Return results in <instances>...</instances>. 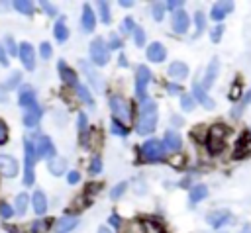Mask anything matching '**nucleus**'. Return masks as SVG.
Masks as SVG:
<instances>
[{
	"label": "nucleus",
	"instance_id": "nucleus-21",
	"mask_svg": "<svg viewBox=\"0 0 251 233\" xmlns=\"http://www.w3.org/2000/svg\"><path fill=\"white\" fill-rule=\"evenodd\" d=\"M218 65H220V61L214 57V59L210 61V67H208L206 74H204V82H202L204 90H206V88H210V86L214 84V80H216V74H218Z\"/></svg>",
	"mask_w": 251,
	"mask_h": 233
},
{
	"label": "nucleus",
	"instance_id": "nucleus-46",
	"mask_svg": "<svg viewBox=\"0 0 251 233\" xmlns=\"http://www.w3.org/2000/svg\"><path fill=\"white\" fill-rule=\"evenodd\" d=\"M4 45H6V49H8V53H10V55H16V53H18V47H16V43H14V39H12V37H6Z\"/></svg>",
	"mask_w": 251,
	"mask_h": 233
},
{
	"label": "nucleus",
	"instance_id": "nucleus-10",
	"mask_svg": "<svg viewBox=\"0 0 251 233\" xmlns=\"http://www.w3.org/2000/svg\"><path fill=\"white\" fill-rule=\"evenodd\" d=\"M229 217H231V213L227 210H216V211H210L206 219H208V223L212 227H222V225H226L229 221Z\"/></svg>",
	"mask_w": 251,
	"mask_h": 233
},
{
	"label": "nucleus",
	"instance_id": "nucleus-25",
	"mask_svg": "<svg viewBox=\"0 0 251 233\" xmlns=\"http://www.w3.org/2000/svg\"><path fill=\"white\" fill-rule=\"evenodd\" d=\"M20 106H24V108L35 106V92H33L29 86H25V88L20 92Z\"/></svg>",
	"mask_w": 251,
	"mask_h": 233
},
{
	"label": "nucleus",
	"instance_id": "nucleus-24",
	"mask_svg": "<svg viewBox=\"0 0 251 233\" xmlns=\"http://www.w3.org/2000/svg\"><path fill=\"white\" fill-rule=\"evenodd\" d=\"M31 202H33V210H35V213H37V215L45 213V210H47V200H45V194H43L41 190L33 192Z\"/></svg>",
	"mask_w": 251,
	"mask_h": 233
},
{
	"label": "nucleus",
	"instance_id": "nucleus-11",
	"mask_svg": "<svg viewBox=\"0 0 251 233\" xmlns=\"http://www.w3.org/2000/svg\"><path fill=\"white\" fill-rule=\"evenodd\" d=\"M0 172L8 178L16 176L18 174V163L8 155H0Z\"/></svg>",
	"mask_w": 251,
	"mask_h": 233
},
{
	"label": "nucleus",
	"instance_id": "nucleus-19",
	"mask_svg": "<svg viewBox=\"0 0 251 233\" xmlns=\"http://www.w3.org/2000/svg\"><path fill=\"white\" fill-rule=\"evenodd\" d=\"M39 117H41V108L35 104L31 108H25V114H24V123L27 127H35L39 123Z\"/></svg>",
	"mask_w": 251,
	"mask_h": 233
},
{
	"label": "nucleus",
	"instance_id": "nucleus-49",
	"mask_svg": "<svg viewBox=\"0 0 251 233\" xmlns=\"http://www.w3.org/2000/svg\"><path fill=\"white\" fill-rule=\"evenodd\" d=\"M6 139H8V127L4 121H0V145L6 143Z\"/></svg>",
	"mask_w": 251,
	"mask_h": 233
},
{
	"label": "nucleus",
	"instance_id": "nucleus-30",
	"mask_svg": "<svg viewBox=\"0 0 251 233\" xmlns=\"http://www.w3.org/2000/svg\"><path fill=\"white\" fill-rule=\"evenodd\" d=\"M25 208H27V196H25V192L24 194H18L16 196V213L18 215H24L25 213Z\"/></svg>",
	"mask_w": 251,
	"mask_h": 233
},
{
	"label": "nucleus",
	"instance_id": "nucleus-6",
	"mask_svg": "<svg viewBox=\"0 0 251 233\" xmlns=\"http://www.w3.org/2000/svg\"><path fill=\"white\" fill-rule=\"evenodd\" d=\"M90 59L94 61V65L102 67L110 61V47L104 43L102 37H96L92 43H90Z\"/></svg>",
	"mask_w": 251,
	"mask_h": 233
},
{
	"label": "nucleus",
	"instance_id": "nucleus-34",
	"mask_svg": "<svg viewBox=\"0 0 251 233\" xmlns=\"http://www.w3.org/2000/svg\"><path fill=\"white\" fill-rule=\"evenodd\" d=\"M110 127H112V133H116V135H127V127H126V125H122L116 117H112Z\"/></svg>",
	"mask_w": 251,
	"mask_h": 233
},
{
	"label": "nucleus",
	"instance_id": "nucleus-1",
	"mask_svg": "<svg viewBox=\"0 0 251 233\" xmlns=\"http://www.w3.org/2000/svg\"><path fill=\"white\" fill-rule=\"evenodd\" d=\"M157 125V104L153 100L141 104L139 117H137V133L139 135H149Z\"/></svg>",
	"mask_w": 251,
	"mask_h": 233
},
{
	"label": "nucleus",
	"instance_id": "nucleus-4",
	"mask_svg": "<svg viewBox=\"0 0 251 233\" xmlns=\"http://www.w3.org/2000/svg\"><path fill=\"white\" fill-rule=\"evenodd\" d=\"M226 137H227V127L226 125H214L210 127L208 135H206V145L210 153H218L224 149L226 145Z\"/></svg>",
	"mask_w": 251,
	"mask_h": 233
},
{
	"label": "nucleus",
	"instance_id": "nucleus-58",
	"mask_svg": "<svg viewBox=\"0 0 251 233\" xmlns=\"http://www.w3.org/2000/svg\"><path fill=\"white\" fill-rule=\"evenodd\" d=\"M120 4H122V6H126V8H129V6H133V2H131V0H122Z\"/></svg>",
	"mask_w": 251,
	"mask_h": 233
},
{
	"label": "nucleus",
	"instance_id": "nucleus-47",
	"mask_svg": "<svg viewBox=\"0 0 251 233\" xmlns=\"http://www.w3.org/2000/svg\"><path fill=\"white\" fill-rule=\"evenodd\" d=\"M100 168H102V163H100V159H98V157H94V159H92V163H90V172H92V174H96V172H100Z\"/></svg>",
	"mask_w": 251,
	"mask_h": 233
},
{
	"label": "nucleus",
	"instance_id": "nucleus-14",
	"mask_svg": "<svg viewBox=\"0 0 251 233\" xmlns=\"http://www.w3.org/2000/svg\"><path fill=\"white\" fill-rule=\"evenodd\" d=\"M231 10H233V4H231V2H216V4L212 6L210 16H212V20L220 22V20H224Z\"/></svg>",
	"mask_w": 251,
	"mask_h": 233
},
{
	"label": "nucleus",
	"instance_id": "nucleus-23",
	"mask_svg": "<svg viewBox=\"0 0 251 233\" xmlns=\"http://www.w3.org/2000/svg\"><path fill=\"white\" fill-rule=\"evenodd\" d=\"M82 29L84 31H92L94 29V12L88 4L82 6Z\"/></svg>",
	"mask_w": 251,
	"mask_h": 233
},
{
	"label": "nucleus",
	"instance_id": "nucleus-5",
	"mask_svg": "<svg viewBox=\"0 0 251 233\" xmlns=\"http://www.w3.org/2000/svg\"><path fill=\"white\" fill-rule=\"evenodd\" d=\"M149 80H151V72H149L147 67L141 65L137 69V72H135V94H137V98H139L141 104L149 102V96H147V84H149Z\"/></svg>",
	"mask_w": 251,
	"mask_h": 233
},
{
	"label": "nucleus",
	"instance_id": "nucleus-36",
	"mask_svg": "<svg viewBox=\"0 0 251 233\" xmlns=\"http://www.w3.org/2000/svg\"><path fill=\"white\" fill-rule=\"evenodd\" d=\"M249 100H251V90H249V92H247V94L243 96V100L239 102V106L231 110V116H233V117H239V116H241V110H243V108L247 106V102H249Z\"/></svg>",
	"mask_w": 251,
	"mask_h": 233
},
{
	"label": "nucleus",
	"instance_id": "nucleus-35",
	"mask_svg": "<svg viewBox=\"0 0 251 233\" xmlns=\"http://www.w3.org/2000/svg\"><path fill=\"white\" fill-rule=\"evenodd\" d=\"M98 12H100V18L104 23H110V8H108V2H98Z\"/></svg>",
	"mask_w": 251,
	"mask_h": 233
},
{
	"label": "nucleus",
	"instance_id": "nucleus-39",
	"mask_svg": "<svg viewBox=\"0 0 251 233\" xmlns=\"http://www.w3.org/2000/svg\"><path fill=\"white\" fill-rule=\"evenodd\" d=\"M133 41H135L137 47H141V45L145 43V31H143L141 27H135V29H133Z\"/></svg>",
	"mask_w": 251,
	"mask_h": 233
},
{
	"label": "nucleus",
	"instance_id": "nucleus-43",
	"mask_svg": "<svg viewBox=\"0 0 251 233\" xmlns=\"http://www.w3.org/2000/svg\"><path fill=\"white\" fill-rule=\"evenodd\" d=\"M133 29H135L133 18H126V20L122 22V31H124V33H129V31H133Z\"/></svg>",
	"mask_w": 251,
	"mask_h": 233
},
{
	"label": "nucleus",
	"instance_id": "nucleus-22",
	"mask_svg": "<svg viewBox=\"0 0 251 233\" xmlns=\"http://www.w3.org/2000/svg\"><path fill=\"white\" fill-rule=\"evenodd\" d=\"M167 74L173 76V78H184V76L188 74V67H186L184 63H180V61H175V63L169 65Z\"/></svg>",
	"mask_w": 251,
	"mask_h": 233
},
{
	"label": "nucleus",
	"instance_id": "nucleus-52",
	"mask_svg": "<svg viewBox=\"0 0 251 233\" xmlns=\"http://www.w3.org/2000/svg\"><path fill=\"white\" fill-rule=\"evenodd\" d=\"M78 178H80V174H78L76 170H73V172H69V176H67V180H69V184H76V182H78Z\"/></svg>",
	"mask_w": 251,
	"mask_h": 233
},
{
	"label": "nucleus",
	"instance_id": "nucleus-31",
	"mask_svg": "<svg viewBox=\"0 0 251 233\" xmlns=\"http://www.w3.org/2000/svg\"><path fill=\"white\" fill-rule=\"evenodd\" d=\"M14 8L18 10V12H22V14H31L33 12V4L29 2V0H16L14 2Z\"/></svg>",
	"mask_w": 251,
	"mask_h": 233
},
{
	"label": "nucleus",
	"instance_id": "nucleus-57",
	"mask_svg": "<svg viewBox=\"0 0 251 233\" xmlns=\"http://www.w3.org/2000/svg\"><path fill=\"white\" fill-rule=\"evenodd\" d=\"M120 67H127V59L124 55H120Z\"/></svg>",
	"mask_w": 251,
	"mask_h": 233
},
{
	"label": "nucleus",
	"instance_id": "nucleus-16",
	"mask_svg": "<svg viewBox=\"0 0 251 233\" xmlns=\"http://www.w3.org/2000/svg\"><path fill=\"white\" fill-rule=\"evenodd\" d=\"M35 153H37V157H49V159H53V155H55V147H53L51 139L45 137V135L39 137L37 147H35Z\"/></svg>",
	"mask_w": 251,
	"mask_h": 233
},
{
	"label": "nucleus",
	"instance_id": "nucleus-60",
	"mask_svg": "<svg viewBox=\"0 0 251 233\" xmlns=\"http://www.w3.org/2000/svg\"><path fill=\"white\" fill-rule=\"evenodd\" d=\"M0 102H6V92H4V88H0Z\"/></svg>",
	"mask_w": 251,
	"mask_h": 233
},
{
	"label": "nucleus",
	"instance_id": "nucleus-27",
	"mask_svg": "<svg viewBox=\"0 0 251 233\" xmlns=\"http://www.w3.org/2000/svg\"><path fill=\"white\" fill-rule=\"evenodd\" d=\"M53 33H55V39L57 41H67V37H69V29H67V25H65V22L63 20H57V23H55V27H53Z\"/></svg>",
	"mask_w": 251,
	"mask_h": 233
},
{
	"label": "nucleus",
	"instance_id": "nucleus-29",
	"mask_svg": "<svg viewBox=\"0 0 251 233\" xmlns=\"http://www.w3.org/2000/svg\"><path fill=\"white\" fill-rule=\"evenodd\" d=\"M78 131H80V143L86 147V135H88V121H86V114H78Z\"/></svg>",
	"mask_w": 251,
	"mask_h": 233
},
{
	"label": "nucleus",
	"instance_id": "nucleus-20",
	"mask_svg": "<svg viewBox=\"0 0 251 233\" xmlns=\"http://www.w3.org/2000/svg\"><path fill=\"white\" fill-rule=\"evenodd\" d=\"M80 67H82V70L86 72V76H88L90 84L94 86V90H98V92H100V90H102V76H100L98 72H94L86 61H80Z\"/></svg>",
	"mask_w": 251,
	"mask_h": 233
},
{
	"label": "nucleus",
	"instance_id": "nucleus-32",
	"mask_svg": "<svg viewBox=\"0 0 251 233\" xmlns=\"http://www.w3.org/2000/svg\"><path fill=\"white\" fill-rule=\"evenodd\" d=\"M75 88H76V94H78V98H80L84 104H88V106H92V104H94V102H92V96H90V92L86 90V86H82V84H76Z\"/></svg>",
	"mask_w": 251,
	"mask_h": 233
},
{
	"label": "nucleus",
	"instance_id": "nucleus-12",
	"mask_svg": "<svg viewBox=\"0 0 251 233\" xmlns=\"http://www.w3.org/2000/svg\"><path fill=\"white\" fill-rule=\"evenodd\" d=\"M165 57H167V49L163 47V43L155 41V43H151V45L147 47V59H149V61L161 63V61H165Z\"/></svg>",
	"mask_w": 251,
	"mask_h": 233
},
{
	"label": "nucleus",
	"instance_id": "nucleus-51",
	"mask_svg": "<svg viewBox=\"0 0 251 233\" xmlns=\"http://www.w3.org/2000/svg\"><path fill=\"white\" fill-rule=\"evenodd\" d=\"M120 47H122V41L118 39V35H112L110 37V51L112 49H120Z\"/></svg>",
	"mask_w": 251,
	"mask_h": 233
},
{
	"label": "nucleus",
	"instance_id": "nucleus-33",
	"mask_svg": "<svg viewBox=\"0 0 251 233\" xmlns=\"http://www.w3.org/2000/svg\"><path fill=\"white\" fill-rule=\"evenodd\" d=\"M122 233H145V227L139 221H129V223H126Z\"/></svg>",
	"mask_w": 251,
	"mask_h": 233
},
{
	"label": "nucleus",
	"instance_id": "nucleus-44",
	"mask_svg": "<svg viewBox=\"0 0 251 233\" xmlns=\"http://www.w3.org/2000/svg\"><path fill=\"white\" fill-rule=\"evenodd\" d=\"M18 80H20V72H12V76L6 80L4 86H6L8 90H10V88H16V86H18Z\"/></svg>",
	"mask_w": 251,
	"mask_h": 233
},
{
	"label": "nucleus",
	"instance_id": "nucleus-41",
	"mask_svg": "<svg viewBox=\"0 0 251 233\" xmlns=\"http://www.w3.org/2000/svg\"><path fill=\"white\" fill-rule=\"evenodd\" d=\"M151 12H153V18H155L157 22H161V20H163V12H165V6H163V4H157V2H155V4H153V10H151Z\"/></svg>",
	"mask_w": 251,
	"mask_h": 233
},
{
	"label": "nucleus",
	"instance_id": "nucleus-2",
	"mask_svg": "<svg viewBox=\"0 0 251 233\" xmlns=\"http://www.w3.org/2000/svg\"><path fill=\"white\" fill-rule=\"evenodd\" d=\"M24 184L29 186L33 184V166H35V159H37V153H35V145L29 141V139H24Z\"/></svg>",
	"mask_w": 251,
	"mask_h": 233
},
{
	"label": "nucleus",
	"instance_id": "nucleus-38",
	"mask_svg": "<svg viewBox=\"0 0 251 233\" xmlns=\"http://www.w3.org/2000/svg\"><path fill=\"white\" fill-rule=\"evenodd\" d=\"M180 106H182V110H184V112H190V110L194 108V96H192V94H190V96H188V94H184V96L180 98Z\"/></svg>",
	"mask_w": 251,
	"mask_h": 233
},
{
	"label": "nucleus",
	"instance_id": "nucleus-15",
	"mask_svg": "<svg viewBox=\"0 0 251 233\" xmlns=\"http://www.w3.org/2000/svg\"><path fill=\"white\" fill-rule=\"evenodd\" d=\"M163 145H165V149H167V151H171V153L178 151V149H180V145H182V141H180V135H178L175 129H169V131L165 133Z\"/></svg>",
	"mask_w": 251,
	"mask_h": 233
},
{
	"label": "nucleus",
	"instance_id": "nucleus-54",
	"mask_svg": "<svg viewBox=\"0 0 251 233\" xmlns=\"http://www.w3.org/2000/svg\"><path fill=\"white\" fill-rule=\"evenodd\" d=\"M41 6H43V10H45L49 16H55V8H53L49 2H41Z\"/></svg>",
	"mask_w": 251,
	"mask_h": 233
},
{
	"label": "nucleus",
	"instance_id": "nucleus-9",
	"mask_svg": "<svg viewBox=\"0 0 251 233\" xmlns=\"http://www.w3.org/2000/svg\"><path fill=\"white\" fill-rule=\"evenodd\" d=\"M188 25H190L188 14H186L184 10H176V12L173 14V31H176V33H186Z\"/></svg>",
	"mask_w": 251,
	"mask_h": 233
},
{
	"label": "nucleus",
	"instance_id": "nucleus-28",
	"mask_svg": "<svg viewBox=\"0 0 251 233\" xmlns=\"http://www.w3.org/2000/svg\"><path fill=\"white\" fill-rule=\"evenodd\" d=\"M65 168H67V161H65V159H55V157H53V159L49 161V170H51L55 176L63 174Z\"/></svg>",
	"mask_w": 251,
	"mask_h": 233
},
{
	"label": "nucleus",
	"instance_id": "nucleus-42",
	"mask_svg": "<svg viewBox=\"0 0 251 233\" xmlns=\"http://www.w3.org/2000/svg\"><path fill=\"white\" fill-rule=\"evenodd\" d=\"M49 227V221H33L31 225V233H43Z\"/></svg>",
	"mask_w": 251,
	"mask_h": 233
},
{
	"label": "nucleus",
	"instance_id": "nucleus-13",
	"mask_svg": "<svg viewBox=\"0 0 251 233\" xmlns=\"http://www.w3.org/2000/svg\"><path fill=\"white\" fill-rule=\"evenodd\" d=\"M59 74H61V78H63V82L65 84H69V86H76L78 84V78H76V72L71 69V67H67V63L65 61H59Z\"/></svg>",
	"mask_w": 251,
	"mask_h": 233
},
{
	"label": "nucleus",
	"instance_id": "nucleus-17",
	"mask_svg": "<svg viewBox=\"0 0 251 233\" xmlns=\"http://www.w3.org/2000/svg\"><path fill=\"white\" fill-rule=\"evenodd\" d=\"M192 96H194V98H196V100H198L206 110H212V108H214V100L206 94V90H204L198 82H194V86H192Z\"/></svg>",
	"mask_w": 251,
	"mask_h": 233
},
{
	"label": "nucleus",
	"instance_id": "nucleus-37",
	"mask_svg": "<svg viewBox=\"0 0 251 233\" xmlns=\"http://www.w3.org/2000/svg\"><path fill=\"white\" fill-rule=\"evenodd\" d=\"M194 22H196V33H194V37H198V35L202 33V29H204V22H206L204 14H202V12H196V14H194Z\"/></svg>",
	"mask_w": 251,
	"mask_h": 233
},
{
	"label": "nucleus",
	"instance_id": "nucleus-3",
	"mask_svg": "<svg viewBox=\"0 0 251 233\" xmlns=\"http://www.w3.org/2000/svg\"><path fill=\"white\" fill-rule=\"evenodd\" d=\"M165 151H167V149H165L163 141H159V139H147V141L141 145V149H139L141 157H143L147 163H157V161H163Z\"/></svg>",
	"mask_w": 251,
	"mask_h": 233
},
{
	"label": "nucleus",
	"instance_id": "nucleus-55",
	"mask_svg": "<svg viewBox=\"0 0 251 233\" xmlns=\"http://www.w3.org/2000/svg\"><path fill=\"white\" fill-rule=\"evenodd\" d=\"M110 223H112L114 227H120V225H122V223H120V217H118L116 213H112V217H110Z\"/></svg>",
	"mask_w": 251,
	"mask_h": 233
},
{
	"label": "nucleus",
	"instance_id": "nucleus-40",
	"mask_svg": "<svg viewBox=\"0 0 251 233\" xmlns=\"http://www.w3.org/2000/svg\"><path fill=\"white\" fill-rule=\"evenodd\" d=\"M126 188H127V184H126V182H120L118 186H114V188H112V192H110L112 200H118V198L124 194V190H126Z\"/></svg>",
	"mask_w": 251,
	"mask_h": 233
},
{
	"label": "nucleus",
	"instance_id": "nucleus-26",
	"mask_svg": "<svg viewBox=\"0 0 251 233\" xmlns=\"http://www.w3.org/2000/svg\"><path fill=\"white\" fill-rule=\"evenodd\" d=\"M206 196H208V188H206L204 184H198V186H194V188L190 190V194H188V198H190V202H192V204H196V202L204 200Z\"/></svg>",
	"mask_w": 251,
	"mask_h": 233
},
{
	"label": "nucleus",
	"instance_id": "nucleus-53",
	"mask_svg": "<svg viewBox=\"0 0 251 233\" xmlns=\"http://www.w3.org/2000/svg\"><path fill=\"white\" fill-rule=\"evenodd\" d=\"M182 4H184V2H180V0H171V2H167V8H169V10H176V8L180 10Z\"/></svg>",
	"mask_w": 251,
	"mask_h": 233
},
{
	"label": "nucleus",
	"instance_id": "nucleus-56",
	"mask_svg": "<svg viewBox=\"0 0 251 233\" xmlns=\"http://www.w3.org/2000/svg\"><path fill=\"white\" fill-rule=\"evenodd\" d=\"M0 63H2V65H8V57H6L4 47H0Z\"/></svg>",
	"mask_w": 251,
	"mask_h": 233
},
{
	"label": "nucleus",
	"instance_id": "nucleus-59",
	"mask_svg": "<svg viewBox=\"0 0 251 233\" xmlns=\"http://www.w3.org/2000/svg\"><path fill=\"white\" fill-rule=\"evenodd\" d=\"M169 90H171V92H178V90H180V88H178V86H176V84H169Z\"/></svg>",
	"mask_w": 251,
	"mask_h": 233
},
{
	"label": "nucleus",
	"instance_id": "nucleus-45",
	"mask_svg": "<svg viewBox=\"0 0 251 233\" xmlns=\"http://www.w3.org/2000/svg\"><path fill=\"white\" fill-rule=\"evenodd\" d=\"M222 33H224V25L220 23V25H216V27L212 29V41H214V43H218V41H220V37H222Z\"/></svg>",
	"mask_w": 251,
	"mask_h": 233
},
{
	"label": "nucleus",
	"instance_id": "nucleus-7",
	"mask_svg": "<svg viewBox=\"0 0 251 233\" xmlns=\"http://www.w3.org/2000/svg\"><path fill=\"white\" fill-rule=\"evenodd\" d=\"M110 108H112V114H114V117L118 121H124V123L129 121L131 116H129V104H127L126 98H122L118 94L110 96Z\"/></svg>",
	"mask_w": 251,
	"mask_h": 233
},
{
	"label": "nucleus",
	"instance_id": "nucleus-18",
	"mask_svg": "<svg viewBox=\"0 0 251 233\" xmlns=\"http://www.w3.org/2000/svg\"><path fill=\"white\" fill-rule=\"evenodd\" d=\"M78 223V217L75 215H63L57 223H55V233H69L71 229H75Z\"/></svg>",
	"mask_w": 251,
	"mask_h": 233
},
{
	"label": "nucleus",
	"instance_id": "nucleus-61",
	"mask_svg": "<svg viewBox=\"0 0 251 233\" xmlns=\"http://www.w3.org/2000/svg\"><path fill=\"white\" fill-rule=\"evenodd\" d=\"M98 233H112V231H110L108 227H100V229H98Z\"/></svg>",
	"mask_w": 251,
	"mask_h": 233
},
{
	"label": "nucleus",
	"instance_id": "nucleus-50",
	"mask_svg": "<svg viewBox=\"0 0 251 233\" xmlns=\"http://www.w3.org/2000/svg\"><path fill=\"white\" fill-rule=\"evenodd\" d=\"M41 57L43 59H49L51 57V45L49 43H41Z\"/></svg>",
	"mask_w": 251,
	"mask_h": 233
},
{
	"label": "nucleus",
	"instance_id": "nucleus-48",
	"mask_svg": "<svg viewBox=\"0 0 251 233\" xmlns=\"http://www.w3.org/2000/svg\"><path fill=\"white\" fill-rule=\"evenodd\" d=\"M12 213H14L12 206H8V204H0V215H2V217H10Z\"/></svg>",
	"mask_w": 251,
	"mask_h": 233
},
{
	"label": "nucleus",
	"instance_id": "nucleus-8",
	"mask_svg": "<svg viewBox=\"0 0 251 233\" xmlns=\"http://www.w3.org/2000/svg\"><path fill=\"white\" fill-rule=\"evenodd\" d=\"M18 53H20V59H22L24 67L27 70H33L35 69V51H33V47L29 43H22L18 47Z\"/></svg>",
	"mask_w": 251,
	"mask_h": 233
}]
</instances>
